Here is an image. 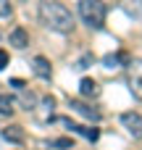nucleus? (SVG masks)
<instances>
[{
    "label": "nucleus",
    "mask_w": 142,
    "mask_h": 150,
    "mask_svg": "<svg viewBox=\"0 0 142 150\" xmlns=\"http://www.w3.org/2000/svg\"><path fill=\"white\" fill-rule=\"evenodd\" d=\"M40 21H42L47 29L61 32V34H66V32L74 29V16H71V11H69L66 5H61V3H55V0H42V3H40Z\"/></svg>",
    "instance_id": "f257e3e1"
},
{
    "label": "nucleus",
    "mask_w": 142,
    "mask_h": 150,
    "mask_svg": "<svg viewBox=\"0 0 142 150\" xmlns=\"http://www.w3.org/2000/svg\"><path fill=\"white\" fill-rule=\"evenodd\" d=\"M79 16L90 29L105 26V3L103 0H79Z\"/></svg>",
    "instance_id": "f03ea898"
},
{
    "label": "nucleus",
    "mask_w": 142,
    "mask_h": 150,
    "mask_svg": "<svg viewBox=\"0 0 142 150\" xmlns=\"http://www.w3.org/2000/svg\"><path fill=\"white\" fill-rule=\"evenodd\" d=\"M126 79H129L132 95L142 100V58H132V63L126 66Z\"/></svg>",
    "instance_id": "7ed1b4c3"
},
{
    "label": "nucleus",
    "mask_w": 142,
    "mask_h": 150,
    "mask_svg": "<svg viewBox=\"0 0 142 150\" xmlns=\"http://www.w3.org/2000/svg\"><path fill=\"white\" fill-rule=\"evenodd\" d=\"M121 124H124V129H126L134 140H142V116L140 113H134V111L121 113Z\"/></svg>",
    "instance_id": "20e7f679"
},
{
    "label": "nucleus",
    "mask_w": 142,
    "mask_h": 150,
    "mask_svg": "<svg viewBox=\"0 0 142 150\" xmlns=\"http://www.w3.org/2000/svg\"><path fill=\"white\" fill-rule=\"evenodd\" d=\"M69 108H71L74 113H79L82 119L95 121V124L103 119V116H100V111H97V108H92V105H90V103H84V100H71V103H69Z\"/></svg>",
    "instance_id": "39448f33"
},
{
    "label": "nucleus",
    "mask_w": 142,
    "mask_h": 150,
    "mask_svg": "<svg viewBox=\"0 0 142 150\" xmlns=\"http://www.w3.org/2000/svg\"><path fill=\"white\" fill-rule=\"evenodd\" d=\"M74 134H79V137H84V140H90V142H97L100 140V129H95V127H87V124H74L71 119H61Z\"/></svg>",
    "instance_id": "423d86ee"
},
{
    "label": "nucleus",
    "mask_w": 142,
    "mask_h": 150,
    "mask_svg": "<svg viewBox=\"0 0 142 150\" xmlns=\"http://www.w3.org/2000/svg\"><path fill=\"white\" fill-rule=\"evenodd\" d=\"M0 137H3L5 142H13V145H21V142L26 140V132H24V127H18V124H11V127H5V129L0 132Z\"/></svg>",
    "instance_id": "0eeeda50"
},
{
    "label": "nucleus",
    "mask_w": 142,
    "mask_h": 150,
    "mask_svg": "<svg viewBox=\"0 0 142 150\" xmlns=\"http://www.w3.org/2000/svg\"><path fill=\"white\" fill-rule=\"evenodd\" d=\"M32 69H34V74H37L40 79H50V76H53V66H50V61H47L45 55H37V58L32 61Z\"/></svg>",
    "instance_id": "6e6552de"
},
{
    "label": "nucleus",
    "mask_w": 142,
    "mask_h": 150,
    "mask_svg": "<svg viewBox=\"0 0 142 150\" xmlns=\"http://www.w3.org/2000/svg\"><path fill=\"white\" fill-rule=\"evenodd\" d=\"M8 42L16 47V50H24L26 45H29V32L24 29V26H16L13 32H11V37H8Z\"/></svg>",
    "instance_id": "1a4fd4ad"
},
{
    "label": "nucleus",
    "mask_w": 142,
    "mask_h": 150,
    "mask_svg": "<svg viewBox=\"0 0 142 150\" xmlns=\"http://www.w3.org/2000/svg\"><path fill=\"white\" fill-rule=\"evenodd\" d=\"M79 92H82V98H97V95H100V87H97L95 79L84 76V79L79 82Z\"/></svg>",
    "instance_id": "9d476101"
},
{
    "label": "nucleus",
    "mask_w": 142,
    "mask_h": 150,
    "mask_svg": "<svg viewBox=\"0 0 142 150\" xmlns=\"http://www.w3.org/2000/svg\"><path fill=\"white\" fill-rule=\"evenodd\" d=\"M103 63H105L108 69H116L119 63H126V66H129V63H132V58H129V53H124V50H121V53H116V55H105V58H103Z\"/></svg>",
    "instance_id": "9b49d317"
},
{
    "label": "nucleus",
    "mask_w": 142,
    "mask_h": 150,
    "mask_svg": "<svg viewBox=\"0 0 142 150\" xmlns=\"http://www.w3.org/2000/svg\"><path fill=\"white\" fill-rule=\"evenodd\" d=\"M16 108H13V98L8 95H0V116H11Z\"/></svg>",
    "instance_id": "f8f14e48"
},
{
    "label": "nucleus",
    "mask_w": 142,
    "mask_h": 150,
    "mask_svg": "<svg viewBox=\"0 0 142 150\" xmlns=\"http://www.w3.org/2000/svg\"><path fill=\"white\" fill-rule=\"evenodd\" d=\"M53 148H61V150H71V148H74V142H71L69 137H58V140H53Z\"/></svg>",
    "instance_id": "ddd939ff"
},
{
    "label": "nucleus",
    "mask_w": 142,
    "mask_h": 150,
    "mask_svg": "<svg viewBox=\"0 0 142 150\" xmlns=\"http://www.w3.org/2000/svg\"><path fill=\"white\" fill-rule=\"evenodd\" d=\"M5 16H11V3L0 0V18H5Z\"/></svg>",
    "instance_id": "4468645a"
},
{
    "label": "nucleus",
    "mask_w": 142,
    "mask_h": 150,
    "mask_svg": "<svg viewBox=\"0 0 142 150\" xmlns=\"http://www.w3.org/2000/svg\"><path fill=\"white\" fill-rule=\"evenodd\" d=\"M8 63H11V55H8V50H0V71H3Z\"/></svg>",
    "instance_id": "2eb2a0df"
},
{
    "label": "nucleus",
    "mask_w": 142,
    "mask_h": 150,
    "mask_svg": "<svg viewBox=\"0 0 142 150\" xmlns=\"http://www.w3.org/2000/svg\"><path fill=\"white\" fill-rule=\"evenodd\" d=\"M11 84H13V87H16V90H24V82H21V79H13V82H11Z\"/></svg>",
    "instance_id": "dca6fc26"
}]
</instances>
